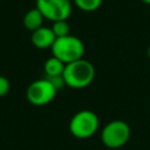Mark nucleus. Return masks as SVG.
<instances>
[{"label": "nucleus", "instance_id": "f257e3e1", "mask_svg": "<svg viewBox=\"0 0 150 150\" xmlns=\"http://www.w3.org/2000/svg\"><path fill=\"white\" fill-rule=\"evenodd\" d=\"M62 76L67 87L73 89H82L88 87L94 81L95 67L90 61L82 57L74 62L67 63Z\"/></svg>", "mask_w": 150, "mask_h": 150}, {"label": "nucleus", "instance_id": "f03ea898", "mask_svg": "<svg viewBox=\"0 0 150 150\" xmlns=\"http://www.w3.org/2000/svg\"><path fill=\"white\" fill-rule=\"evenodd\" d=\"M50 49L52 55L57 57L66 64L82 59L86 50L82 40L70 34L62 38H56Z\"/></svg>", "mask_w": 150, "mask_h": 150}, {"label": "nucleus", "instance_id": "7ed1b4c3", "mask_svg": "<svg viewBox=\"0 0 150 150\" xmlns=\"http://www.w3.org/2000/svg\"><path fill=\"white\" fill-rule=\"evenodd\" d=\"M130 125L123 120H114L108 122L101 131V139L107 149L123 148L130 139Z\"/></svg>", "mask_w": 150, "mask_h": 150}, {"label": "nucleus", "instance_id": "20e7f679", "mask_svg": "<svg viewBox=\"0 0 150 150\" xmlns=\"http://www.w3.org/2000/svg\"><path fill=\"white\" fill-rule=\"evenodd\" d=\"M100 128V120L97 115L91 110H80L69 121L70 134L79 138L86 139L96 134Z\"/></svg>", "mask_w": 150, "mask_h": 150}, {"label": "nucleus", "instance_id": "39448f33", "mask_svg": "<svg viewBox=\"0 0 150 150\" xmlns=\"http://www.w3.org/2000/svg\"><path fill=\"white\" fill-rule=\"evenodd\" d=\"M56 93L57 90L55 87L47 77H45L35 80L28 86L26 90V97L30 104L35 107H42L50 103L55 98Z\"/></svg>", "mask_w": 150, "mask_h": 150}, {"label": "nucleus", "instance_id": "423d86ee", "mask_svg": "<svg viewBox=\"0 0 150 150\" xmlns=\"http://www.w3.org/2000/svg\"><path fill=\"white\" fill-rule=\"evenodd\" d=\"M35 7L45 19L52 22L67 20L71 14V4L69 0H36Z\"/></svg>", "mask_w": 150, "mask_h": 150}, {"label": "nucleus", "instance_id": "0eeeda50", "mask_svg": "<svg viewBox=\"0 0 150 150\" xmlns=\"http://www.w3.org/2000/svg\"><path fill=\"white\" fill-rule=\"evenodd\" d=\"M55 40H56V36L53 33L52 28L45 27V26L32 32V35H30V41H32L33 46L39 48V49L52 48Z\"/></svg>", "mask_w": 150, "mask_h": 150}, {"label": "nucleus", "instance_id": "6e6552de", "mask_svg": "<svg viewBox=\"0 0 150 150\" xmlns=\"http://www.w3.org/2000/svg\"><path fill=\"white\" fill-rule=\"evenodd\" d=\"M43 20H45V18L41 14V12L36 7H34V8L29 9L23 15L22 22H23V26H25L26 29H28L30 32H34L38 28L43 26Z\"/></svg>", "mask_w": 150, "mask_h": 150}, {"label": "nucleus", "instance_id": "1a4fd4ad", "mask_svg": "<svg viewBox=\"0 0 150 150\" xmlns=\"http://www.w3.org/2000/svg\"><path fill=\"white\" fill-rule=\"evenodd\" d=\"M64 68H66V63H63L61 60H59L53 55L49 59H47L43 64V70L47 77L62 75L64 71Z\"/></svg>", "mask_w": 150, "mask_h": 150}, {"label": "nucleus", "instance_id": "9d476101", "mask_svg": "<svg viewBox=\"0 0 150 150\" xmlns=\"http://www.w3.org/2000/svg\"><path fill=\"white\" fill-rule=\"evenodd\" d=\"M103 0H74L75 6L83 12H94L98 9Z\"/></svg>", "mask_w": 150, "mask_h": 150}, {"label": "nucleus", "instance_id": "9b49d317", "mask_svg": "<svg viewBox=\"0 0 150 150\" xmlns=\"http://www.w3.org/2000/svg\"><path fill=\"white\" fill-rule=\"evenodd\" d=\"M50 28L56 38H62V36L70 34V27H69V23L67 22V20L55 21V22H53Z\"/></svg>", "mask_w": 150, "mask_h": 150}, {"label": "nucleus", "instance_id": "f8f14e48", "mask_svg": "<svg viewBox=\"0 0 150 150\" xmlns=\"http://www.w3.org/2000/svg\"><path fill=\"white\" fill-rule=\"evenodd\" d=\"M9 89H11V83H9L8 79L0 75V97L6 96L9 91Z\"/></svg>", "mask_w": 150, "mask_h": 150}, {"label": "nucleus", "instance_id": "ddd939ff", "mask_svg": "<svg viewBox=\"0 0 150 150\" xmlns=\"http://www.w3.org/2000/svg\"><path fill=\"white\" fill-rule=\"evenodd\" d=\"M46 77H47V76H46ZM47 79H48L49 82L55 87L56 90H59V89H61V88H63V87L66 86L62 75H59V76H50V77H47Z\"/></svg>", "mask_w": 150, "mask_h": 150}, {"label": "nucleus", "instance_id": "4468645a", "mask_svg": "<svg viewBox=\"0 0 150 150\" xmlns=\"http://www.w3.org/2000/svg\"><path fill=\"white\" fill-rule=\"evenodd\" d=\"M146 56L150 59V47H148V49H146Z\"/></svg>", "mask_w": 150, "mask_h": 150}, {"label": "nucleus", "instance_id": "2eb2a0df", "mask_svg": "<svg viewBox=\"0 0 150 150\" xmlns=\"http://www.w3.org/2000/svg\"><path fill=\"white\" fill-rule=\"evenodd\" d=\"M142 2H144V4H146V5H150V0H141Z\"/></svg>", "mask_w": 150, "mask_h": 150}, {"label": "nucleus", "instance_id": "dca6fc26", "mask_svg": "<svg viewBox=\"0 0 150 150\" xmlns=\"http://www.w3.org/2000/svg\"><path fill=\"white\" fill-rule=\"evenodd\" d=\"M107 150H121V149H107Z\"/></svg>", "mask_w": 150, "mask_h": 150}]
</instances>
